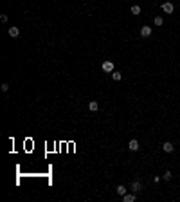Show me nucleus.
Here are the masks:
<instances>
[{
    "label": "nucleus",
    "mask_w": 180,
    "mask_h": 202,
    "mask_svg": "<svg viewBox=\"0 0 180 202\" xmlns=\"http://www.w3.org/2000/svg\"><path fill=\"white\" fill-rule=\"evenodd\" d=\"M101 69H103L104 72H114V62H110V60H106V62H103Z\"/></svg>",
    "instance_id": "f257e3e1"
},
{
    "label": "nucleus",
    "mask_w": 180,
    "mask_h": 202,
    "mask_svg": "<svg viewBox=\"0 0 180 202\" xmlns=\"http://www.w3.org/2000/svg\"><path fill=\"white\" fill-rule=\"evenodd\" d=\"M162 11L168 13V15H171V13L175 11V5H173L171 2H164V4H162Z\"/></svg>",
    "instance_id": "f03ea898"
},
{
    "label": "nucleus",
    "mask_w": 180,
    "mask_h": 202,
    "mask_svg": "<svg viewBox=\"0 0 180 202\" xmlns=\"http://www.w3.org/2000/svg\"><path fill=\"white\" fill-rule=\"evenodd\" d=\"M123 200L124 202H135V193H126V195H123Z\"/></svg>",
    "instance_id": "423d86ee"
},
{
    "label": "nucleus",
    "mask_w": 180,
    "mask_h": 202,
    "mask_svg": "<svg viewBox=\"0 0 180 202\" xmlns=\"http://www.w3.org/2000/svg\"><path fill=\"white\" fill-rule=\"evenodd\" d=\"M115 191H117V195H121V197H123V195H126V186H123V184H121V186H117V188H115Z\"/></svg>",
    "instance_id": "1a4fd4ad"
},
{
    "label": "nucleus",
    "mask_w": 180,
    "mask_h": 202,
    "mask_svg": "<svg viewBox=\"0 0 180 202\" xmlns=\"http://www.w3.org/2000/svg\"><path fill=\"white\" fill-rule=\"evenodd\" d=\"M7 33H9V36H11V38H16V36L20 35V29H18V27H9V31H7Z\"/></svg>",
    "instance_id": "0eeeda50"
},
{
    "label": "nucleus",
    "mask_w": 180,
    "mask_h": 202,
    "mask_svg": "<svg viewBox=\"0 0 180 202\" xmlns=\"http://www.w3.org/2000/svg\"><path fill=\"white\" fill-rule=\"evenodd\" d=\"M112 78H114L115 81H121V78H123V76H121V72H112Z\"/></svg>",
    "instance_id": "f8f14e48"
},
{
    "label": "nucleus",
    "mask_w": 180,
    "mask_h": 202,
    "mask_svg": "<svg viewBox=\"0 0 180 202\" xmlns=\"http://www.w3.org/2000/svg\"><path fill=\"white\" fill-rule=\"evenodd\" d=\"M141 36L142 38L151 36V27H150V25H142V27H141Z\"/></svg>",
    "instance_id": "7ed1b4c3"
},
{
    "label": "nucleus",
    "mask_w": 180,
    "mask_h": 202,
    "mask_svg": "<svg viewBox=\"0 0 180 202\" xmlns=\"http://www.w3.org/2000/svg\"><path fill=\"white\" fill-rule=\"evenodd\" d=\"M171 177H173V173H171V171H166V173L162 175V179H164V180H171Z\"/></svg>",
    "instance_id": "ddd939ff"
},
{
    "label": "nucleus",
    "mask_w": 180,
    "mask_h": 202,
    "mask_svg": "<svg viewBox=\"0 0 180 202\" xmlns=\"http://www.w3.org/2000/svg\"><path fill=\"white\" fill-rule=\"evenodd\" d=\"M128 148H130L131 152H137V150H139V141H137V139H131L130 143H128Z\"/></svg>",
    "instance_id": "39448f33"
},
{
    "label": "nucleus",
    "mask_w": 180,
    "mask_h": 202,
    "mask_svg": "<svg viewBox=\"0 0 180 202\" xmlns=\"http://www.w3.org/2000/svg\"><path fill=\"white\" fill-rule=\"evenodd\" d=\"M130 190H131L133 193H139V191L142 190V184L139 182V180H133V182H131V186H130Z\"/></svg>",
    "instance_id": "20e7f679"
},
{
    "label": "nucleus",
    "mask_w": 180,
    "mask_h": 202,
    "mask_svg": "<svg viewBox=\"0 0 180 202\" xmlns=\"http://www.w3.org/2000/svg\"><path fill=\"white\" fill-rule=\"evenodd\" d=\"M0 89H2L4 92H7V90H9V85H7V83H2V87H0Z\"/></svg>",
    "instance_id": "2eb2a0df"
},
{
    "label": "nucleus",
    "mask_w": 180,
    "mask_h": 202,
    "mask_svg": "<svg viewBox=\"0 0 180 202\" xmlns=\"http://www.w3.org/2000/svg\"><path fill=\"white\" fill-rule=\"evenodd\" d=\"M131 15H141V5H131Z\"/></svg>",
    "instance_id": "9b49d317"
},
{
    "label": "nucleus",
    "mask_w": 180,
    "mask_h": 202,
    "mask_svg": "<svg viewBox=\"0 0 180 202\" xmlns=\"http://www.w3.org/2000/svg\"><path fill=\"white\" fill-rule=\"evenodd\" d=\"M173 148H175V146H173L171 143H164V144H162V150H164L166 153H171V152H173Z\"/></svg>",
    "instance_id": "6e6552de"
},
{
    "label": "nucleus",
    "mask_w": 180,
    "mask_h": 202,
    "mask_svg": "<svg viewBox=\"0 0 180 202\" xmlns=\"http://www.w3.org/2000/svg\"><path fill=\"white\" fill-rule=\"evenodd\" d=\"M164 24V18L162 16H155V25H162Z\"/></svg>",
    "instance_id": "4468645a"
},
{
    "label": "nucleus",
    "mask_w": 180,
    "mask_h": 202,
    "mask_svg": "<svg viewBox=\"0 0 180 202\" xmlns=\"http://www.w3.org/2000/svg\"><path fill=\"white\" fill-rule=\"evenodd\" d=\"M88 108H90L92 112H96V110L99 108V105H97V101H90V103H88Z\"/></svg>",
    "instance_id": "9d476101"
}]
</instances>
